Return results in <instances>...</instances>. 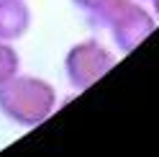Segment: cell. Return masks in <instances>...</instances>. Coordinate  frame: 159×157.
Returning <instances> with one entry per match:
<instances>
[{
    "instance_id": "1",
    "label": "cell",
    "mask_w": 159,
    "mask_h": 157,
    "mask_svg": "<svg viewBox=\"0 0 159 157\" xmlns=\"http://www.w3.org/2000/svg\"><path fill=\"white\" fill-rule=\"evenodd\" d=\"M57 88L39 75L18 72L0 85V116L21 129H36L57 111Z\"/></svg>"
},
{
    "instance_id": "2",
    "label": "cell",
    "mask_w": 159,
    "mask_h": 157,
    "mask_svg": "<svg viewBox=\"0 0 159 157\" xmlns=\"http://www.w3.org/2000/svg\"><path fill=\"white\" fill-rule=\"evenodd\" d=\"M87 18L93 26L108 28L121 54H131L141 41H146L154 34L159 21L154 11L146 8V3H141V0H105Z\"/></svg>"
},
{
    "instance_id": "3",
    "label": "cell",
    "mask_w": 159,
    "mask_h": 157,
    "mask_svg": "<svg viewBox=\"0 0 159 157\" xmlns=\"http://www.w3.org/2000/svg\"><path fill=\"white\" fill-rule=\"evenodd\" d=\"M118 64V54L100 39L75 41L64 54V75L72 90H87Z\"/></svg>"
},
{
    "instance_id": "4",
    "label": "cell",
    "mask_w": 159,
    "mask_h": 157,
    "mask_svg": "<svg viewBox=\"0 0 159 157\" xmlns=\"http://www.w3.org/2000/svg\"><path fill=\"white\" fill-rule=\"evenodd\" d=\"M34 13L28 0H0V41H21L31 31Z\"/></svg>"
},
{
    "instance_id": "5",
    "label": "cell",
    "mask_w": 159,
    "mask_h": 157,
    "mask_svg": "<svg viewBox=\"0 0 159 157\" xmlns=\"http://www.w3.org/2000/svg\"><path fill=\"white\" fill-rule=\"evenodd\" d=\"M18 72H21V54H18L16 44L0 41V85Z\"/></svg>"
},
{
    "instance_id": "6",
    "label": "cell",
    "mask_w": 159,
    "mask_h": 157,
    "mask_svg": "<svg viewBox=\"0 0 159 157\" xmlns=\"http://www.w3.org/2000/svg\"><path fill=\"white\" fill-rule=\"evenodd\" d=\"M103 3H105V0H72V5L77 8V11H82V13H87V16H90L93 11H98Z\"/></svg>"
},
{
    "instance_id": "7",
    "label": "cell",
    "mask_w": 159,
    "mask_h": 157,
    "mask_svg": "<svg viewBox=\"0 0 159 157\" xmlns=\"http://www.w3.org/2000/svg\"><path fill=\"white\" fill-rule=\"evenodd\" d=\"M149 5H152V8H154V16L159 18V0H152V3H149Z\"/></svg>"
},
{
    "instance_id": "8",
    "label": "cell",
    "mask_w": 159,
    "mask_h": 157,
    "mask_svg": "<svg viewBox=\"0 0 159 157\" xmlns=\"http://www.w3.org/2000/svg\"><path fill=\"white\" fill-rule=\"evenodd\" d=\"M141 3H152V0H141Z\"/></svg>"
}]
</instances>
